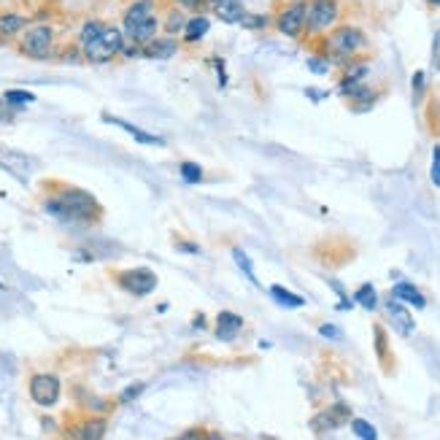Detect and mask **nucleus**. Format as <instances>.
<instances>
[{
	"label": "nucleus",
	"mask_w": 440,
	"mask_h": 440,
	"mask_svg": "<svg viewBox=\"0 0 440 440\" xmlns=\"http://www.w3.org/2000/svg\"><path fill=\"white\" fill-rule=\"evenodd\" d=\"M41 208H44L52 219H57L62 225H97L103 219V206L92 192L73 186L65 182H46L44 184V198H41Z\"/></svg>",
	"instance_id": "nucleus-1"
},
{
	"label": "nucleus",
	"mask_w": 440,
	"mask_h": 440,
	"mask_svg": "<svg viewBox=\"0 0 440 440\" xmlns=\"http://www.w3.org/2000/svg\"><path fill=\"white\" fill-rule=\"evenodd\" d=\"M316 44H319V54H324L338 68H346L349 62L359 60L364 52H367L370 38H367V32L359 25L343 22V25L333 28L324 38H319Z\"/></svg>",
	"instance_id": "nucleus-2"
},
{
	"label": "nucleus",
	"mask_w": 440,
	"mask_h": 440,
	"mask_svg": "<svg viewBox=\"0 0 440 440\" xmlns=\"http://www.w3.org/2000/svg\"><path fill=\"white\" fill-rule=\"evenodd\" d=\"M54 41H57L54 25H49V22H32L30 28L19 35L16 52H19L22 57L35 60V62L54 60V57H57V49H60Z\"/></svg>",
	"instance_id": "nucleus-3"
},
{
	"label": "nucleus",
	"mask_w": 440,
	"mask_h": 440,
	"mask_svg": "<svg viewBox=\"0 0 440 440\" xmlns=\"http://www.w3.org/2000/svg\"><path fill=\"white\" fill-rule=\"evenodd\" d=\"M305 22H308V0H281L275 6L273 30L292 41L305 38Z\"/></svg>",
	"instance_id": "nucleus-4"
},
{
	"label": "nucleus",
	"mask_w": 440,
	"mask_h": 440,
	"mask_svg": "<svg viewBox=\"0 0 440 440\" xmlns=\"http://www.w3.org/2000/svg\"><path fill=\"white\" fill-rule=\"evenodd\" d=\"M343 16V0H308V22H305V38L319 41L338 25Z\"/></svg>",
	"instance_id": "nucleus-5"
},
{
	"label": "nucleus",
	"mask_w": 440,
	"mask_h": 440,
	"mask_svg": "<svg viewBox=\"0 0 440 440\" xmlns=\"http://www.w3.org/2000/svg\"><path fill=\"white\" fill-rule=\"evenodd\" d=\"M124 44H127L124 30L117 28V25H108L100 38L90 41L87 46H81L84 49V62H90V65H108V62H114L117 57H121Z\"/></svg>",
	"instance_id": "nucleus-6"
},
{
	"label": "nucleus",
	"mask_w": 440,
	"mask_h": 440,
	"mask_svg": "<svg viewBox=\"0 0 440 440\" xmlns=\"http://www.w3.org/2000/svg\"><path fill=\"white\" fill-rule=\"evenodd\" d=\"M114 281H117V287L121 292H127V295H133V297H146V295H152L157 284H160V278L154 273L152 268H127V270H117L114 273Z\"/></svg>",
	"instance_id": "nucleus-7"
},
{
	"label": "nucleus",
	"mask_w": 440,
	"mask_h": 440,
	"mask_svg": "<svg viewBox=\"0 0 440 440\" xmlns=\"http://www.w3.org/2000/svg\"><path fill=\"white\" fill-rule=\"evenodd\" d=\"M28 392H30V400L35 405L52 408V405H57V400H60L62 383L54 373H35V376H30Z\"/></svg>",
	"instance_id": "nucleus-8"
},
{
	"label": "nucleus",
	"mask_w": 440,
	"mask_h": 440,
	"mask_svg": "<svg viewBox=\"0 0 440 440\" xmlns=\"http://www.w3.org/2000/svg\"><path fill=\"white\" fill-rule=\"evenodd\" d=\"M346 422H351V408L346 403H335V405L319 410V413L311 419V429H314L316 435H324V432H333L338 427H343Z\"/></svg>",
	"instance_id": "nucleus-9"
},
{
	"label": "nucleus",
	"mask_w": 440,
	"mask_h": 440,
	"mask_svg": "<svg viewBox=\"0 0 440 440\" xmlns=\"http://www.w3.org/2000/svg\"><path fill=\"white\" fill-rule=\"evenodd\" d=\"M108 432V419L106 416H90V419H81L68 427V438L71 440H103Z\"/></svg>",
	"instance_id": "nucleus-10"
},
{
	"label": "nucleus",
	"mask_w": 440,
	"mask_h": 440,
	"mask_svg": "<svg viewBox=\"0 0 440 440\" xmlns=\"http://www.w3.org/2000/svg\"><path fill=\"white\" fill-rule=\"evenodd\" d=\"M367 76H370V65H367V60L349 62V65L343 68V73H340V81H338V95L346 100L359 84L367 81Z\"/></svg>",
	"instance_id": "nucleus-11"
},
{
	"label": "nucleus",
	"mask_w": 440,
	"mask_h": 440,
	"mask_svg": "<svg viewBox=\"0 0 440 440\" xmlns=\"http://www.w3.org/2000/svg\"><path fill=\"white\" fill-rule=\"evenodd\" d=\"M152 16H157V0H133L121 14V30H136L138 25H143Z\"/></svg>",
	"instance_id": "nucleus-12"
},
{
	"label": "nucleus",
	"mask_w": 440,
	"mask_h": 440,
	"mask_svg": "<svg viewBox=\"0 0 440 440\" xmlns=\"http://www.w3.org/2000/svg\"><path fill=\"white\" fill-rule=\"evenodd\" d=\"M32 25V19L28 14L19 11H0V44H11L19 41V35Z\"/></svg>",
	"instance_id": "nucleus-13"
},
{
	"label": "nucleus",
	"mask_w": 440,
	"mask_h": 440,
	"mask_svg": "<svg viewBox=\"0 0 440 440\" xmlns=\"http://www.w3.org/2000/svg\"><path fill=\"white\" fill-rule=\"evenodd\" d=\"M211 14L225 22V25H241L243 16L249 14L243 0H213L211 3Z\"/></svg>",
	"instance_id": "nucleus-14"
},
{
	"label": "nucleus",
	"mask_w": 440,
	"mask_h": 440,
	"mask_svg": "<svg viewBox=\"0 0 440 440\" xmlns=\"http://www.w3.org/2000/svg\"><path fill=\"white\" fill-rule=\"evenodd\" d=\"M179 49H182V41H179V38L160 35V38H154L152 44L143 46V57H146V60H170Z\"/></svg>",
	"instance_id": "nucleus-15"
},
{
	"label": "nucleus",
	"mask_w": 440,
	"mask_h": 440,
	"mask_svg": "<svg viewBox=\"0 0 440 440\" xmlns=\"http://www.w3.org/2000/svg\"><path fill=\"white\" fill-rule=\"evenodd\" d=\"M243 330V319L238 316V314H232V311H219L216 314V330H213V335L219 338V340H235L238 335H241Z\"/></svg>",
	"instance_id": "nucleus-16"
},
{
	"label": "nucleus",
	"mask_w": 440,
	"mask_h": 440,
	"mask_svg": "<svg viewBox=\"0 0 440 440\" xmlns=\"http://www.w3.org/2000/svg\"><path fill=\"white\" fill-rule=\"evenodd\" d=\"M386 316H389V321L397 327V333L400 335H410L413 330H416V321H413L410 311L405 308V303H400V300H395V297L386 303Z\"/></svg>",
	"instance_id": "nucleus-17"
},
{
	"label": "nucleus",
	"mask_w": 440,
	"mask_h": 440,
	"mask_svg": "<svg viewBox=\"0 0 440 440\" xmlns=\"http://www.w3.org/2000/svg\"><path fill=\"white\" fill-rule=\"evenodd\" d=\"M186 25H189V14L179 6H167L165 14H162V35L179 38V35H184Z\"/></svg>",
	"instance_id": "nucleus-18"
},
{
	"label": "nucleus",
	"mask_w": 440,
	"mask_h": 440,
	"mask_svg": "<svg viewBox=\"0 0 440 440\" xmlns=\"http://www.w3.org/2000/svg\"><path fill=\"white\" fill-rule=\"evenodd\" d=\"M160 32H162V19H160V16H152V19H146L143 25H138L136 30L124 32V38H127L130 44L146 46V44H152L154 38H160Z\"/></svg>",
	"instance_id": "nucleus-19"
},
{
	"label": "nucleus",
	"mask_w": 440,
	"mask_h": 440,
	"mask_svg": "<svg viewBox=\"0 0 440 440\" xmlns=\"http://www.w3.org/2000/svg\"><path fill=\"white\" fill-rule=\"evenodd\" d=\"M103 121H106V124H114V127H119V130H124V133H130V136L136 138L138 143H146V146H165V138L152 136V133L141 130V127H136V124H130V121L117 119V117H111V114H103Z\"/></svg>",
	"instance_id": "nucleus-20"
},
{
	"label": "nucleus",
	"mask_w": 440,
	"mask_h": 440,
	"mask_svg": "<svg viewBox=\"0 0 440 440\" xmlns=\"http://www.w3.org/2000/svg\"><path fill=\"white\" fill-rule=\"evenodd\" d=\"M376 100H379V90H373L370 84H359V87H357V90H354L349 97H346L349 108H351V111H357V114L370 111V108L376 106Z\"/></svg>",
	"instance_id": "nucleus-21"
},
{
	"label": "nucleus",
	"mask_w": 440,
	"mask_h": 440,
	"mask_svg": "<svg viewBox=\"0 0 440 440\" xmlns=\"http://www.w3.org/2000/svg\"><path fill=\"white\" fill-rule=\"evenodd\" d=\"M208 30H211V19L206 14L189 16V25H186V30H184L182 41L184 44H198V41H203V38L208 35Z\"/></svg>",
	"instance_id": "nucleus-22"
},
{
	"label": "nucleus",
	"mask_w": 440,
	"mask_h": 440,
	"mask_svg": "<svg viewBox=\"0 0 440 440\" xmlns=\"http://www.w3.org/2000/svg\"><path fill=\"white\" fill-rule=\"evenodd\" d=\"M392 297L400 300V303L413 305V308H427V297L419 292V289L413 287V284H408V281H400V284H395V287H392Z\"/></svg>",
	"instance_id": "nucleus-23"
},
{
	"label": "nucleus",
	"mask_w": 440,
	"mask_h": 440,
	"mask_svg": "<svg viewBox=\"0 0 440 440\" xmlns=\"http://www.w3.org/2000/svg\"><path fill=\"white\" fill-rule=\"evenodd\" d=\"M270 297H273L281 308H303L305 305L303 295H295V292H289V289L281 287V284H273V287H270Z\"/></svg>",
	"instance_id": "nucleus-24"
},
{
	"label": "nucleus",
	"mask_w": 440,
	"mask_h": 440,
	"mask_svg": "<svg viewBox=\"0 0 440 440\" xmlns=\"http://www.w3.org/2000/svg\"><path fill=\"white\" fill-rule=\"evenodd\" d=\"M106 28H108V22H103V19H87V22L81 25V30H78V46H87L90 41L100 38Z\"/></svg>",
	"instance_id": "nucleus-25"
},
{
	"label": "nucleus",
	"mask_w": 440,
	"mask_h": 440,
	"mask_svg": "<svg viewBox=\"0 0 440 440\" xmlns=\"http://www.w3.org/2000/svg\"><path fill=\"white\" fill-rule=\"evenodd\" d=\"M0 97H3L8 106H14L16 111H22V106L35 103V92H28V90H6Z\"/></svg>",
	"instance_id": "nucleus-26"
},
{
	"label": "nucleus",
	"mask_w": 440,
	"mask_h": 440,
	"mask_svg": "<svg viewBox=\"0 0 440 440\" xmlns=\"http://www.w3.org/2000/svg\"><path fill=\"white\" fill-rule=\"evenodd\" d=\"M243 30H254V32H262V30H270L273 28V16L270 14H246L241 22Z\"/></svg>",
	"instance_id": "nucleus-27"
},
{
	"label": "nucleus",
	"mask_w": 440,
	"mask_h": 440,
	"mask_svg": "<svg viewBox=\"0 0 440 440\" xmlns=\"http://www.w3.org/2000/svg\"><path fill=\"white\" fill-rule=\"evenodd\" d=\"M232 259H235V265L241 268V273L246 275V278H251V284H254V287H259L257 275H254V262L249 259V254L243 251L241 246H232Z\"/></svg>",
	"instance_id": "nucleus-28"
},
{
	"label": "nucleus",
	"mask_w": 440,
	"mask_h": 440,
	"mask_svg": "<svg viewBox=\"0 0 440 440\" xmlns=\"http://www.w3.org/2000/svg\"><path fill=\"white\" fill-rule=\"evenodd\" d=\"M354 300L362 305L364 311H376L379 308V295H376L373 284H362V287L354 292Z\"/></svg>",
	"instance_id": "nucleus-29"
},
{
	"label": "nucleus",
	"mask_w": 440,
	"mask_h": 440,
	"mask_svg": "<svg viewBox=\"0 0 440 440\" xmlns=\"http://www.w3.org/2000/svg\"><path fill=\"white\" fill-rule=\"evenodd\" d=\"M179 173H182V179L186 184L206 182V170H203V165H198V162H189V160H184L182 165H179Z\"/></svg>",
	"instance_id": "nucleus-30"
},
{
	"label": "nucleus",
	"mask_w": 440,
	"mask_h": 440,
	"mask_svg": "<svg viewBox=\"0 0 440 440\" xmlns=\"http://www.w3.org/2000/svg\"><path fill=\"white\" fill-rule=\"evenodd\" d=\"M351 429H354V435L359 440H379V432H376V427L370 424L367 419H351Z\"/></svg>",
	"instance_id": "nucleus-31"
},
{
	"label": "nucleus",
	"mask_w": 440,
	"mask_h": 440,
	"mask_svg": "<svg viewBox=\"0 0 440 440\" xmlns=\"http://www.w3.org/2000/svg\"><path fill=\"white\" fill-rule=\"evenodd\" d=\"M143 389H146V383H143V381H133L130 386H124V389L119 392L117 403H119V405H127V403H133V400H138V397L143 395Z\"/></svg>",
	"instance_id": "nucleus-32"
},
{
	"label": "nucleus",
	"mask_w": 440,
	"mask_h": 440,
	"mask_svg": "<svg viewBox=\"0 0 440 440\" xmlns=\"http://www.w3.org/2000/svg\"><path fill=\"white\" fill-rule=\"evenodd\" d=\"M57 60H60V62H73V65H78V62H84V49H81L78 44L62 46V49H57Z\"/></svg>",
	"instance_id": "nucleus-33"
},
{
	"label": "nucleus",
	"mask_w": 440,
	"mask_h": 440,
	"mask_svg": "<svg viewBox=\"0 0 440 440\" xmlns=\"http://www.w3.org/2000/svg\"><path fill=\"white\" fill-rule=\"evenodd\" d=\"M308 68H311V73H319V76H324V73H330V68H333V62L327 60L324 54H314V57H308Z\"/></svg>",
	"instance_id": "nucleus-34"
},
{
	"label": "nucleus",
	"mask_w": 440,
	"mask_h": 440,
	"mask_svg": "<svg viewBox=\"0 0 440 440\" xmlns=\"http://www.w3.org/2000/svg\"><path fill=\"white\" fill-rule=\"evenodd\" d=\"M424 90H427V73L424 71H416V73H413V100H416V103H422Z\"/></svg>",
	"instance_id": "nucleus-35"
},
{
	"label": "nucleus",
	"mask_w": 440,
	"mask_h": 440,
	"mask_svg": "<svg viewBox=\"0 0 440 440\" xmlns=\"http://www.w3.org/2000/svg\"><path fill=\"white\" fill-rule=\"evenodd\" d=\"M429 176H432V184L440 189V146L432 149V167H429Z\"/></svg>",
	"instance_id": "nucleus-36"
},
{
	"label": "nucleus",
	"mask_w": 440,
	"mask_h": 440,
	"mask_svg": "<svg viewBox=\"0 0 440 440\" xmlns=\"http://www.w3.org/2000/svg\"><path fill=\"white\" fill-rule=\"evenodd\" d=\"M376 349H379V359H383L386 351H389V346H386V333H383L381 324H376Z\"/></svg>",
	"instance_id": "nucleus-37"
},
{
	"label": "nucleus",
	"mask_w": 440,
	"mask_h": 440,
	"mask_svg": "<svg viewBox=\"0 0 440 440\" xmlns=\"http://www.w3.org/2000/svg\"><path fill=\"white\" fill-rule=\"evenodd\" d=\"M16 114H19V111H16L14 106H8V103L0 97V121H3V124H8V121H14Z\"/></svg>",
	"instance_id": "nucleus-38"
},
{
	"label": "nucleus",
	"mask_w": 440,
	"mask_h": 440,
	"mask_svg": "<svg viewBox=\"0 0 440 440\" xmlns=\"http://www.w3.org/2000/svg\"><path fill=\"white\" fill-rule=\"evenodd\" d=\"M203 435H206V429H203V427H189V429L182 432L176 440H203Z\"/></svg>",
	"instance_id": "nucleus-39"
},
{
	"label": "nucleus",
	"mask_w": 440,
	"mask_h": 440,
	"mask_svg": "<svg viewBox=\"0 0 440 440\" xmlns=\"http://www.w3.org/2000/svg\"><path fill=\"white\" fill-rule=\"evenodd\" d=\"M319 333L324 335V338H333V340H340V330H338L335 324H321Z\"/></svg>",
	"instance_id": "nucleus-40"
},
{
	"label": "nucleus",
	"mask_w": 440,
	"mask_h": 440,
	"mask_svg": "<svg viewBox=\"0 0 440 440\" xmlns=\"http://www.w3.org/2000/svg\"><path fill=\"white\" fill-rule=\"evenodd\" d=\"M176 249H179V251H189V254H200V246L198 243H192V241L176 243Z\"/></svg>",
	"instance_id": "nucleus-41"
},
{
	"label": "nucleus",
	"mask_w": 440,
	"mask_h": 440,
	"mask_svg": "<svg viewBox=\"0 0 440 440\" xmlns=\"http://www.w3.org/2000/svg\"><path fill=\"white\" fill-rule=\"evenodd\" d=\"M203 440H227V438H225L222 432H206V435H203Z\"/></svg>",
	"instance_id": "nucleus-42"
},
{
	"label": "nucleus",
	"mask_w": 440,
	"mask_h": 440,
	"mask_svg": "<svg viewBox=\"0 0 440 440\" xmlns=\"http://www.w3.org/2000/svg\"><path fill=\"white\" fill-rule=\"evenodd\" d=\"M200 327H206V319H203V316H195V330H200Z\"/></svg>",
	"instance_id": "nucleus-43"
},
{
	"label": "nucleus",
	"mask_w": 440,
	"mask_h": 440,
	"mask_svg": "<svg viewBox=\"0 0 440 440\" xmlns=\"http://www.w3.org/2000/svg\"><path fill=\"white\" fill-rule=\"evenodd\" d=\"M429 8H440V0H424Z\"/></svg>",
	"instance_id": "nucleus-44"
},
{
	"label": "nucleus",
	"mask_w": 440,
	"mask_h": 440,
	"mask_svg": "<svg viewBox=\"0 0 440 440\" xmlns=\"http://www.w3.org/2000/svg\"><path fill=\"white\" fill-rule=\"evenodd\" d=\"M6 289H8V287H6V284H3V281H0V292H6Z\"/></svg>",
	"instance_id": "nucleus-45"
},
{
	"label": "nucleus",
	"mask_w": 440,
	"mask_h": 440,
	"mask_svg": "<svg viewBox=\"0 0 440 440\" xmlns=\"http://www.w3.org/2000/svg\"><path fill=\"white\" fill-rule=\"evenodd\" d=\"M273 3H275V6H278V3H281V0H273Z\"/></svg>",
	"instance_id": "nucleus-46"
},
{
	"label": "nucleus",
	"mask_w": 440,
	"mask_h": 440,
	"mask_svg": "<svg viewBox=\"0 0 440 440\" xmlns=\"http://www.w3.org/2000/svg\"><path fill=\"white\" fill-rule=\"evenodd\" d=\"M211 3H213V0H208V6H211Z\"/></svg>",
	"instance_id": "nucleus-47"
}]
</instances>
